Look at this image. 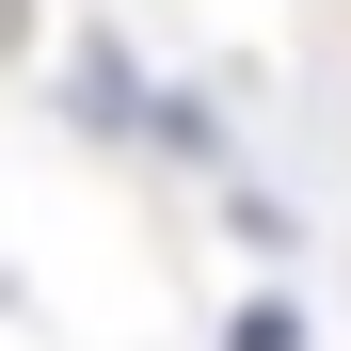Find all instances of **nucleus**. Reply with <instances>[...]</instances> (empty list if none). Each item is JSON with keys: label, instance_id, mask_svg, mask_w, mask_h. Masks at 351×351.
Returning <instances> with one entry per match:
<instances>
[{"label": "nucleus", "instance_id": "obj_1", "mask_svg": "<svg viewBox=\"0 0 351 351\" xmlns=\"http://www.w3.org/2000/svg\"><path fill=\"white\" fill-rule=\"evenodd\" d=\"M240 351H304V319H287V304H256V319H240Z\"/></svg>", "mask_w": 351, "mask_h": 351}]
</instances>
